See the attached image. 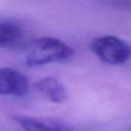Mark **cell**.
Instances as JSON below:
<instances>
[{
	"instance_id": "1",
	"label": "cell",
	"mask_w": 131,
	"mask_h": 131,
	"mask_svg": "<svg viewBox=\"0 0 131 131\" xmlns=\"http://www.w3.org/2000/svg\"><path fill=\"white\" fill-rule=\"evenodd\" d=\"M74 54L72 47L59 39L43 37L33 41L26 53L28 67H40L51 62L64 61Z\"/></svg>"
},
{
	"instance_id": "2",
	"label": "cell",
	"mask_w": 131,
	"mask_h": 131,
	"mask_svg": "<svg viewBox=\"0 0 131 131\" xmlns=\"http://www.w3.org/2000/svg\"><path fill=\"white\" fill-rule=\"evenodd\" d=\"M90 48L101 61L108 64H121L131 57V45L115 36L95 38Z\"/></svg>"
},
{
	"instance_id": "3",
	"label": "cell",
	"mask_w": 131,
	"mask_h": 131,
	"mask_svg": "<svg viewBox=\"0 0 131 131\" xmlns=\"http://www.w3.org/2000/svg\"><path fill=\"white\" fill-rule=\"evenodd\" d=\"M29 91V82L25 75L9 68L0 69V94L24 96Z\"/></svg>"
},
{
	"instance_id": "4",
	"label": "cell",
	"mask_w": 131,
	"mask_h": 131,
	"mask_svg": "<svg viewBox=\"0 0 131 131\" xmlns=\"http://www.w3.org/2000/svg\"><path fill=\"white\" fill-rule=\"evenodd\" d=\"M35 89L45 99L54 102L61 103L68 99V92L63 84L54 77H46L34 84Z\"/></svg>"
},
{
	"instance_id": "5",
	"label": "cell",
	"mask_w": 131,
	"mask_h": 131,
	"mask_svg": "<svg viewBox=\"0 0 131 131\" xmlns=\"http://www.w3.org/2000/svg\"><path fill=\"white\" fill-rule=\"evenodd\" d=\"M26 43L24 29L15 23L0 20V48L16 49Z\"/></svg>"
},
{
	"instance_id": "6",
	"label": "cell",
	"mask_w": 131,
	"mask_h": 131,
	"mask_svg": "<svg viewBox=\"0 0 131 131\" xmlns=\"http://www.w3.org/2000/svg\"><path fill=\"white\" fill-rule=\"evenodd\" d=\"M14 120L25 131H73L68 126L50 120L23 116L15 117Z\"/></svg>"
},
{
	"instance_id": "7",
	"label": "cell",
	"mask_w": 131,
	"mask_h": 131,
	"mask_svg": "<svg viewBox=\"0 0 131 131\" xmlns=\"http://www.w3.org/2000/svg\"><path fill=\"white\" fill-rule=\"evenodd\" d=\"M118 9H123L126 11H131V1H115L111 3Z\"/></svg>"
},
{
	"instance_id": "8",
	"label": "cell",
	"mask_w": 131,
	"mask_h": 131,
	"mask_svg": "<svg viewBox=\"0 0 131 131\" xmlns=\"http://www.w3.org/2000/svg\"><path fill=\"white\" fill-rule=\"evenodd\" d=\"M130 131H131V128H130Z\"/></svg>"
}]
</instances>
